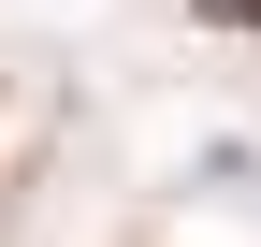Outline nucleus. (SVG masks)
Listing matches in <instances>:
<instances>
[{"mask_svg": "<svg viewBox=\"0 0 261 247\" xmlns=\"http://www.w3.org/2000/svg\"><path fill=\"white\" fill-rule=\"evenodd\" d=\"M203 15H247V0H203Z\"/></svg>", "mask_w": 261, "mask_h": 247, "instance_id": "f257e3e1", "label": "nucleus"}]
</instances>
